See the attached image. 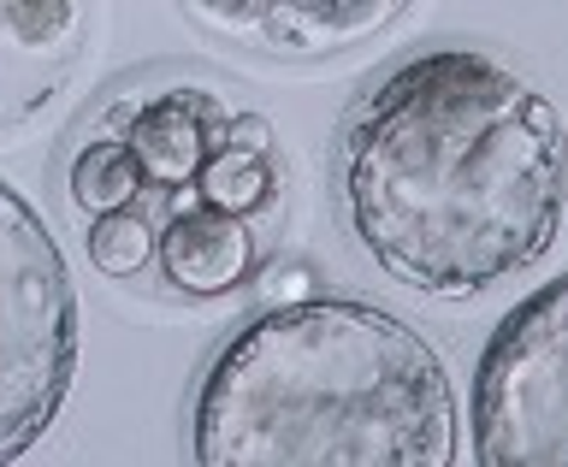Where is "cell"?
<instances>
[{"label":"cell","mask_w":568,"mask_h":467,"mask_svg":"<svg viewBox=\"0 0 568 467\" xmlns=\"http://www.w3.org/2000/svg\"><path fill=\"white\" fill-rule=\"evenodd\" d=\"M332 184L390 284L468 302L532 273L568 225V113L486 48H420L349 101Z\"/></svg>","instance_id":"obj_1"},{"label":"cell","mask_w":568,"mask_h":467,"mask_svg":"<svg viewBox=\"0 0 568 467\" xmlns=\"http://www.w3.org/2000/svg\"><path fill=\"white\" fill-rule=\"evenodd\" d=\"M60 207L106 284L220 308L255 291L291 243L296 166L278 124L225 78L149 65L65 136Z\"/></svg>","instance_id":"obj_2"},{"label":"cell","mask_w":568,"mask_h":467,"mask_svg":"<svg viewBox=\"0 0 568 467\" xmlns=\"http://www.w3.org/2000/svg\"><path fill=\"white\" fill-rule=\"evenodd\" d=\"M462 397L420 326L367 296H284L207 349L190 467H456Z\"/></svg>","instance_id":"obj_3"},{"label":"cell","mask_w":568,"mask_h":467,"mask_svg":"<svg viewBox=\"0 0 568 467\" xmlns=\"http://www.w3.org/2000/svg\"><path fill=\"white\" fill-rule=\"evenodd\" d=\"M83 355V302L65 248L18 184L0 177V467L60 426Z\"/></svg>","instance_id":"obj_4"},{"label":"cell","mask_w":568,"mask_h":467,"mask_svg":"<svg viewBox=\"0 0 568 467\" xmlns=\"http://www.w3.org/2000/svg\"><path fill=\"white\" fill-rule=\"evenodd\" d=\"M468 420L474 467H568V273L491 326Z\"/></svg>","instance_id":"obj_5"},{"label":"cell","mask_w":568,"mask_h":467,"mask_svg":"<svg viewBox=\"0 0 568 467\" xmlns=\"http://www.w3.org/2000/svg\"><path fill=\"white\" fill-rule=\"evenodd\" d=\"M178 18L225 35V42H243L266 60L314 65L397 30L403 18H415V7H397V0H231V7H202L195 0V7H178Z\"/></svg>","instance_id":"obj_6"},{"label":"cell","mask_w":568,"mask_h":467,"mask_svg":"<svg viewBox=\"0 0 568 467\" xmlns=\"http://www.w3.org/2000/svg\"><path fill=\"white\" fill-rule=\"evenodd\" d=\"M106 24L101 7L0 0V136L24 131L71 89Z\"/></svg>","instance_id":"obj_7"}]
</instances>
